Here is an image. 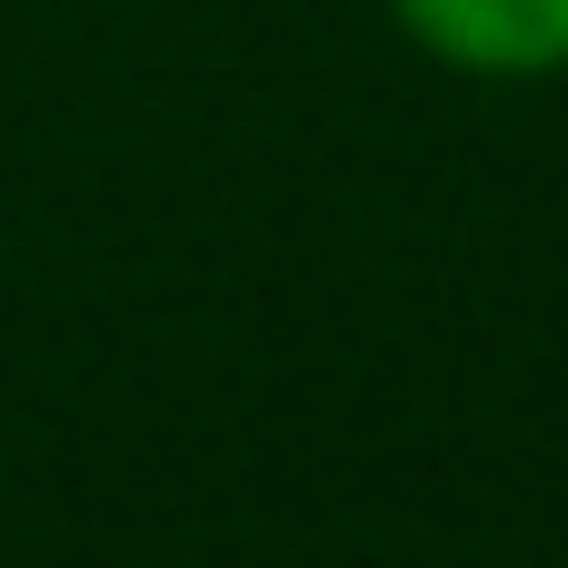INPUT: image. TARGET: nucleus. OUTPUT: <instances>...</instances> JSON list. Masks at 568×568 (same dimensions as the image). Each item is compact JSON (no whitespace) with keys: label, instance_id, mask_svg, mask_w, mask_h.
<instances>
[{"label":"nucleus","instance_id":"nucleus-1","mask_svg":"<svg viewBox=\"0 0 568 568\" xmlns=\"http://www.w3.org/2000/svg\"><path fill=\"white\" fill-rule=\"evenodd\" d=\"M389 20L479 80H549L568 70V0H389Z\"/></svg>","mask_w":568,"mask_h":568}]
</instances>
